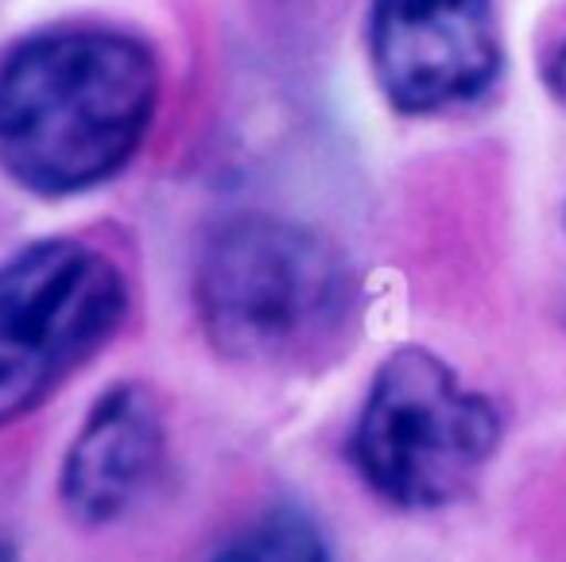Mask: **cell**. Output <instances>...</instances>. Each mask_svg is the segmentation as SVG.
<instances>
[{"label": "cell", "instance_id": "obj_8", "mask_svg": "<svg viewBox=\"0 0 566 562\" xmlns=\"http://www.w3.org/2000/svg\"><path fill=\"white\" fill-rule=\"evenodd\" d=\"M543 82H547V94L566 110V40L558 43L547 55V63H543Z\"/></svg>", "mask_w": 566, "mask_h": 562}, {"label": "cell", "instance_id": "obj_1", "mask_svg": "<svg viewBox=\"0 0 566 562\" xmlns=\"http://www.w3.org/2000/svg\"><path fill=\"white\" fill-rule=\"evenodd\" d=\"M164 94L159 55L117 24H51L0 51V171L78 198L128 171Z\"/></svg>", "mask_w": 566, "mask_h": 562}, {"label": "cell", "instance_id": "obj_3", "mask_svg": "<svg viewBox=\"0 0 566 562\" xmlns=\"http://www.w3.org/2000/svg\"><path fill=\"white\" fill-rule=\"evenodd\" d=\"M493 399L423 345L380 361L349 430V466L373 497L400 512H439L481 481L501 446Z\"/></svg>", "mask_w": 566, "mask_h": 562}, {"label": "cell", "instance_id": "obj_4", "mask_svg": "<svg viewBox=\"0 0 566 562\" xmlns=\"http://www.w3.org/2000/svg\"><path fill=\"white\" fill-rule=\"evenodd\" d=\"M128 311L125 268L82 237H43L0 260V427L48 404Z\"/></svg>", "mask_w": 566, "mask_h": 562}, {"label": "cell", "instance_id": "obj_5", "mask_svg": "<svg viewBox=\"0 0 566 562\" xmlns=\"http://www.w3.org/2000/svg\"><path fill=\"white\" fill-rule=\"evenodd\" d=\"M365 55L380 97L403 117L465 110L504 71L496 0H369Z\"/></svg>", "mask_w": 566, "mask_h": 562}, {"label": "cell", "instance_id": "obj_6", "mask_svg": "<svg viewBox=\"0 0 566 562\" xmlns=\"http://www.w3.org/2000/svg\"><path fill=\"white\" fill-rule=\"evenodd\" d=\"M167 461V415L140 381H120L90 404L59 466V500L82 528L117 523L159 481Z\"/></svg>", "mask_w": 566, "mask_h": 562}, {"label": "cell", "instance_id": "obj_2", "mask_svg": "<svg viewBox=\"0 0 566 562\" xmlns=\"http://www.w3.org/2000/svg\"><path fill=\"white\" fill-rule=\"evenodd\" d=\"M190 295L213 353L249 368L331 361L354 334L361 303L354 264L323 229L268 210L210 226Z\"/></svg>", "mask_w": 566, "mask_h": 562}, {"label": "cell", "instance_id": "obj_9", "mask_svg": "<svg viewBox=\"0 0 566 562\" xmlns=\"http://www.w3.org/2000/svg\"><path fill=\"white\" fill-rule=\"evenodd\" d=\"M0 562H24V554H20L17 543H9V539H0Z\"/></svg>", "mask_w": 566, "mask_h": 562}, {"label": "cell", "instance_id": "obj_7", "mask_svg": "<svg viewBox=\"0 0 566 562\" xmlns=\"http://www.w3.org/2000/svg\"><path fill=\"white\" fill-rule=\"evenodd\" d=\"M210 562H334L326 528L307 508L280 504L226 543Z\"/></svg>", "mask_w": 566, "mask_h": 562}]
</instances>
